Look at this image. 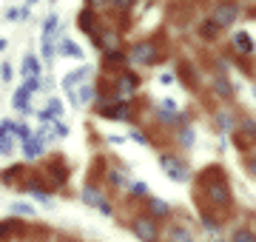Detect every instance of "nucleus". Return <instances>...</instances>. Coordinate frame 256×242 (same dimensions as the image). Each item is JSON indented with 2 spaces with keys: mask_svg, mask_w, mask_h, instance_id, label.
I'll use <instances>...</instances> for the list:
<instances>
[{
  "mask_svg": "<svg viewBox=\"0 0 256 242\" xmlns=\"http://www.w3.org/2000/svg\"><path fill=\"white\" fill-rule=\"evenodd\" d=\"M126 57H128L131 66H148V68H151V66H160V60H162L156 40H134V43L128 46Z\"/></svg>",
  "mask_w": 256,
  "mask_h": 242,
  "instance_id": "nucleus-1",
  "label": "nucleus"
},
{
  "mask_svg": "<svg viewBox=\"0 0 256 242\" xmlns=\"http://www.w3.org/2000/svg\"><path fill=\"white\" fill-rule=\"evenodd\" d=\"M77 26H80V32L86 34V38H92L94 43H97V38L102 34V28H106V23H102V18H100V12L97 9H86L80 12V18H77Z\"/></svg>",
  "mask_w": 256,
  "mask_h": 242,
  "instance_id": "nucleus-2",
  "label": "nucleus"
},
{
  "mask_svg": "<svg viewBox=\"0 0 256 242\" xmlns=\"http://www.w3.org/2000/svg\"><path fill=\"white\" fill-rule=\"evenodd\" d=\"M210 18L216 20V26L220 28L234 26V23L239 20V3L236 0H220V3L214 6V12H210Z\"/></svg>",
  "mask_w": 256,
  "mask_h": 242,
  "instance_id": "nucleus-3",
  "label": "nucleus"
},
{
  "mask_svg": "<svg viewBox=\"0 0 256 242\" xmlns=\"http://www.w3.org/2000/svg\"><path fill=\"white\" fill-rule=\"evenodd\" d=\"M160 168H162L174 182H185V180H191L188 166H185L180 157H174V154H160Z\"/></svg>",
  "mask_w": 256,
  "mask_h": 242,
  "instance_id": "nucleus-4",
  "label": "nucleus"
},
{
  "mask_svg": "<svg viewBox=\"0 0 256 242\" xmlns=\"http://www.w3.org/2000/svg\"><path fill=\"white\" fill-rule=\"evenodd\" d=\"M140 86H142L140 74H134V72L122 68V72H117V74H114V97H120V94H134Z\"/></svg>",
  "mask_w": 256,
  "mask_h": 242,
  "instance_id": "nucleus-5",
  "label": "nucleus"
},
{
  "mask_svg": "<svg viewBox=\"0 0 256 242\" xmlns=\"http://www.w3.org/2000/svg\"><path fill=\"white\" fill-rule=\"evenodd\" d=\"M205 196H208L214 205H225L230 202V191H228V182L225 180H208L205 182Z\"/></svg>",
  "mask_w": 256,
  "mask_h": 242,
  "instance_id": "nucleus-6",
  "label": "nucleus"
},
{
  "mask_svg": "<svg viewBox=\"0 0 256 242\" xmlns=\"http://www.w3.org/2000/svg\"><path fill=\"white\" fill-rule=\"evenodd\" d=\"M134 234H137L142 242H156V220H151V216H140V220H134Z\"/></svg>",
  "mask_w": 256,
  "mask_h": 242,
  "instance_id": "nucleus-7",
  "label": "nucleus"
},
{
  "mask_svg": "<svg viewBox=\"0 0 256 242\" xmlns=\"http://www.w3.org/2000/svg\"><path fill=\"white\" fill-rule=\"evenodd\" d=\"M230 46L236 48L239 54H254V52H256V43H254V38H250L248 32H234Z\"/></svg>",
  "mask_w": 256,
  "mask_h": 242,
  "instance_id": "nucleus-8",
  "label": "nucleus"
},
{
  "mask_svg": "<svg viewBox=\"0 0 256 242\" xmlns=\"http://www.w3.org/2000/svg\"><path fill=\"white\" fill-rule=\"evenodd\" d=\"M82 196H86V202H88V205H97V208H100L102 214H111V205L106 202V196H102V194H100V191H97L94 186H86Z\"/></svg>",
  "mask_w": 256,
  "mask_h": 242,
  "instance_id": "nucleus-9",
  "label": "nucleus"
},
{
  "mask_svg": "<svg viewBox=\"0 0 256 242\" xmlns=\"http://www.w3.org/2000/svg\"><path fill=\"white\" fill-rule=\"evenodd\" d=\"M88 74H92V68H88V66H82V68H77V72H72V74H66L63 77L66 94L74 92V88H77V83H86V77H88Z\"/></svg>",
  "mask_w": 256,
  "mask_h": 242,
  "instance_id": "nucleus-10",
  "label": "nucleus"
},
{
  "mask_svg": "<svg viewBox=\"0 0 256 242\" xmlns=\"http://www.w3.org/2000/svg\"><path fill=\"white\" fill-rule=\"evenodd\" d=\"M220 32H222V28L216 26V20H214V18L200 20V26H196V34H200L202 40H216V38H220Z\"/></svg>",
  "mask_w": 256,
  "mask_h": 242,
  "instance_id": "nucleus-11",
  "label": "nucleus"
},
{
  "mask_svg": "<svg viewBox=\"0 0 256 242\" xmlns=\"http://www.w3.org/2000/svg\"><path fill=\"white\" fill-rule=\"evenodd\" d=\"M57 52L66 57H74V60H82V48L74 43V40H60V46H57Z\"/></svg>",
  "mask_w": 256,
  "mask_h": 242,
  "instance_id": "nucleus-12",
  "label": "nucleus"
},
{
  "mask_svg": "<svg viewBox=\"0 0 256 242\" xmlns=\"http://www.w3.org/2000/svg\"><path fill=\"white\" fill-rule=\"evenodd\" d=\"M214 92L220 94V97H230V94H234V86H230L228 77L222 74V77H216V80H214Z\"/></svg>",
  "mask_w": 256,
  "mask_h": 242,
  "instance_id": "nucleus-13",
  "label": "nucleus"
},
{
  "mask_svg": "<svg viewBox=\"0 0 256 242\" xmlns=\"http://www.w3.org/2000/svg\"><path fill=\"white\" fill-rule=\"evenodd\" d=\"M148 208H151L154 216H168L171 214V205L165 202V200H148Z\"/></svg>",
  "mask_w": 256,
  "mask_h": 242,
  "instance_id": "nucleus-14",
  "label": "nucleus"
},
{
  "mask_svg": "<svg viewBox=\"0 0 256 242\" xmlns=\"http://www.w3.org/2000/svg\"><path fill=\"white\" fill-rule=\"evenodd\" d=\"M28 97H32V94H28L23 86L14 92V108H18V112H28Z\"/></svg>",
  "mask_w": 256,
  "mask_h": 242,
  "instance_id": "nucleus-15",
  "label": "nucleus"
},
{
  "mask_svg": "<svg viewBox=\"0 0 256 242\" xmlns=\"http://www.w3.org/2000/svg\"><path fill=\"white\" fill-rule=\"evenodd\" d=\"M37 72H40V63H37V57L28 54L23 60V77H37Z\"/></svg>",
  "mask_w": 256,
  "mask_h": 242,
  "instance_id": "nucleus-16",
  "label": "nucleus"
},
{
  "mask_svg": "<svg viewBox=\"0 0 256 242\" xmlns=\"http://www.w3.org/2000/svg\"><path fill=\"white\" fill-rule=\"evenodd\" d=\"M171 242H194L191 231H185L182 225H174L171 228Z\"/></svg>",
  "mask_w": 256,
  "mask_h": 242,
  "instance_id": "nucleus-17",
  "label": "nucleus"
},
{
  "mask_svg": "<svg viewBox=\"0 0 256 242\" xmlns=\"http://www.w3.org/2000/svg\"><path fill=\"white\" fill-rule=\"evenodd\" d=\"M216 126H220L222 131H234L236 122H234V117H230L228 112H220V114H216Z\"/></svg>",
  "mask_w": 256,
  "mask_h": 242,
  "instance_id": "nucleus-18",
  "label": "nucleus"
},
{
  "mask_svg": "<svg viewBox=\"0 0 256 242\" xmlns=\"http://www.w3.org/2000/svg\"><path fill=\"white\" fill-rule=\"evenodd\" d=\"M180 142H182L185 148H191V146H194V128H191V126H185V128L180 131Z\"/></svg>",
  "mask_w": 256,
  "mask_h": 242,
  "instance_id": "nucleus-19",
  "label": "nucleus"
},
{
  "mask_svg": "<svg viewBox=\"0 0 256 242\" xmlns=\"http://www.w3.org/2000/svg\"><path fill=\"white\" fill-rule=\"evenodd\" d=\"M234 242H256V234H250V231H236V234H234Z\"/></svg>",
  "mask_w": 256,
  "mask_h": 242,
  "instance_id": "nucleus-20",
  "label": "nucleus"
},
{
  "mask_svg": "<svg viewBox=\"0 0 256 242\" xmlns=\"http://www.w3.org/2000/svg\"><path fill=\"white\" fill-rule=\"evenodd\" d=\"M242 131H245L250 140H256V122H254V120H245V122H242Z\"/></svg>",
  "mask_w": 256,
  "mask_h": 242,
  "instance_id": "nucleus-21",
  "label": "nucleus"
},
{
  "mask_svg": "<svg viewBox=\"0 0 256 242\" xmlns=\"http://www.w3.org/2000/svg\"><path fill=\"white\" fill-rule=\"evenodd\" d=\"M14 214L32 216V214H34V208H32V205H26V202H18V205H14Z\"/></svg>",
  "mask_w": 256,
  "mask_h": 242,
  "instance_id": "nucleus-22",
  "label": "nucleus"
},
{
  "mask_svg": "<svg viewBox=\"0 0 256 242\" xmlns=\"http://www.w3.org/2000/svg\"><path fill=\"white\" fill-rule=\"evenodd\" d=\"M128 137H131V140H134V142H142V146H148V137H146V134H142V131H131Z\"/></svg>",
  "mask_w": 256,
  "mask_h": 242,
  "instance_id": "nucleus-23",
  "label": "nucleus"
},
{
  "mask_svg": "<svg viewBox=\"0 0 256 242\" xmlns=\"http://www.w3.org/2000/svg\"><path fill=\"white\" fill-rule=\"evenodd\" d=\"M160 83L171 86V83H174V72H162V74H160Z\"/></svg>",
  "mask_w": 256,
  "mask_h": 242,
  "instance_id": "nucleus-24",
  "label": "nucleus"
},
{
  "mask_svg": "<svg viewBox=\"0 0 256 242\" xmlns=\"http://www.w3.org/2000/svg\"><path fill=\"white\" fill-rule=\"evenodd\" d=\"M0 77H3V80H12V68H9L6 63L0 66Z\"/></svg>",
  "mask_w": 256,
  "mask_h": 242,
  "instance_id": "nucleus-25",
  "label": "nucleus"
},
{
  "mask_svg": "<svg viewBox=\"0 0 256 242\" xmlns=\"http://www.w3.org/2000/svg\"><path fill=\"white\" fill-rule=\"evenodd\" d=\"M131 194H146V186L142 182H131Z\"/></svg>",
  "mask_w": 256,
  "mask_h": 242,
  "instance_id": "nucleus-26",
  "label": "nucleus"
},
{
  "mask_svg": "<svg viewBox=\"0 0 256 242\" xmlns=\"http://www.w3.org/2000/svg\"><path fill=\"white\" fill-rule=\"evenodd\" d=\"M54 131H57V137H68V128H66L63 122H57V126H54Z\"/></svg>",
  "mask_w": 256,
  "mask_h": 242,
  "instance_id": "nucleus-27",
  "label": "nucleus"
},
{
  "mask_svg": "<svg viewBox=\"0 0 256 242\" xmlns=\"http://www.w3.org/2000/svg\"><path fill=\"white\" fill-rule=\"evenodd\" d=\"M248 171H250V174H256V160H248Z\"/></svg>",
  "mask_w": 256,
  "mask_h": 242,
  "instance_id": "nucleus-28",
  "label": "nucleus"
},
{
  "mask_svg": "<svg viewBox=\"0 0 256 242\" xmlns=\"http://www.w3.org/2000/svg\"><path fill=\"white\" fill-rule=\"evenodd\" d=\"M32 3H34V0H28V6H32Z\"/></svg>",
  "mask_w": 256,
  "mask_h": 242,
  "instance_id": "nucleus-29",
  "label": "nucleus"
}]
</instances>
